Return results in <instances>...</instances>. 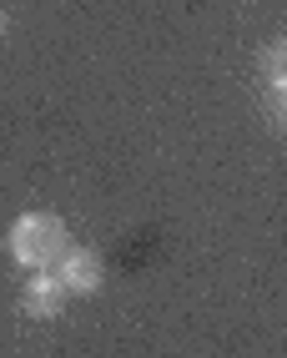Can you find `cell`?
I'll use <instances>...</instances> for the list:
<instances>
[{"mask_svg": "<svg viewBox=\"0 0 287 358\" xmlns=\"http://www.w3.org/2000/svg\"><path fill=\"white\" fill-rule=\"evenodd\" d=\"M6 248L26 273H41V268H56V262L71 252V232H66V222L56 212H26V217L10 222Z\"/></svg>", "mask_w": 287, "mask_h": 358, "instance_id": "cell-1", "label": "cell"}, {"mask_svg": "<svg viewBox=\"0 0 287 358\" xmlns=\"http://www.w3.org/2000/svg\"><path fill=\"white\" fill-rule=\"evenodd\" d=\"M56 278L66 282V293H71V298H91V293H101V282H106L101 252H91V248H71V252L56 262Z\"/></svg>", "mask_w": 287, "mask_h": 358, "instance_id": "cell-2", "label": "cell"}, {"mask_svg": "<svg viewBox=\"0 0 287 358\" xmlns=\"http://www.w3.org/2000/svg\"><path fill=\"white\" fill-rule=\"evenodd\" d=\"M66 282L56 278V268H41V273H31V282H26V293H20V313L26 318H36V323H45V318H61V308H66Z\"/></svg>", "mask_w": 287, "mask_h": 358, "instance_id": "cell-3", "label": "cell"}, {"mask_svg": "<svg viewBox=\"0 0 287 358\" xmlns=\"http://www.w3.org/2000/svg\"><path fill=\"white\" fill-rule=\"evenodd\" d=\"M262 76H267L272 96H287V36L262 45Z\"/></svg>", "mask_w": 287, "mask_h": 358, "instance_id": "cell-4", "label": "cell"}, {"mask_svg": "<svg viewBox=\"0 0 287 358\" xmlns=\"http://www.w3.org/2000/svg\"><path fill=\"white\" fill-rule=\"evenodd\" d=\"M272 122L287 131V96H277V101H272Z\"/></svg>", "mask_w": 287, "mask_h": 358, "instance_id": "cell-5", "label": "cell"}, {"mask_svg": "<svg viewBox=\"0 0 287 358\" xmlns=\"http://www.w3.org/2000/svg\"><path fill=\"white\" fill-rule=\"evenodd\" d=\"M6 31H10V15H6V6H0V41H6Z\"/></svg>", "mask_w": 287, "mask_h": 358, "instance_id": "cell-6", "label": "cell"}]
</instances>
